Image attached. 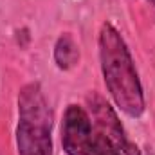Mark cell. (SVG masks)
<instances>
[{
  "label": "cell",
  "mask_w": 155,
  "mask_h": 155,
  "mask_svg": "<svg viewBox=\"0 0 155 155\" xmlns=\"http://www.w3.org/2000/svg\"><path fill=\"white\" fill-rule=\"evenodd\" d=\"M101 71L108 92L116 105L130 117H139L144 112L143 87L137 76L132 54L112 24H103L99 33Z\"/></svg>",
  "instance_id": "6da1fadb"
},
{
  "label": "cell",
  "mask_w": 155,
  "mask_h": 155,
  "mask_svg": "<svg viewBox=\"0 0 155 155\" xmlns=\"http://www.w3.org/2000/svg\"><path fill=\"white\" fill-rule=\"evenodd\" d=\"M52 112L38 83H29L18 96V155H52Z\"/></svg>",
  "instance_id": "7a4b0ae2"
},
{
  "label": "cell",
  "mask_w": 155,
  "mask_h": 155,
  "mask_svg": "<svg viewBox=\"0 0 155 155\" xmlns=\"http://www.w3.org/2000/svg\"><path fill=\"white\" fill-rule=\"evenodd\" d=\"M61 144L67 155H123L78 105H69L65 110L61 123Z\"/></svg>",
  "instance_id": "3957f363"
},
{
  "label": "cell",
  "mask_w": 155,
  "mask_h": 155,
  "mask_svg": "<svg viewBox=\"0 0 155 155\" xmlns=\"http://www.w3.org/2000/svg\"><path fill=\"white\" fill-rule=\"evenodd\" d=\"M87 105L90 110V119L94 126L116 146L123 155H141L139 148L128 139L116 110L96 92H90L87 96Z\"/></svg>",
  "instance_id": "277c9868"
},
{
  "label": "cell",
  "mask_w": 155,
  "mask_h": 155,
  "mask_svg": "<svg viewBox=\"0 0 155 155\" xmlns=\"http://www.w3.org/2000/svg\"><path fill=\"white\" fill-rule=\"evenodd\" d=\"M54 61L60 69L69 71L79 61V47L71 35H61L54 45Z\"/></svg>",
  "instance_id": "5b68a950"
},
{
  "label": "cell",
  "mask_w": 155,
  "mask_h": 155,
  "mask_svg": "<svg viewBox=\"0 0 155 155\" xmlns=\"http://www.w3.org/2000/svg\"><path fill=\"white\" fill-rule=\"evenodd\" d=\"M148 2H152V4H153V5H155V0H148Z\"/></svg>",
  "instance_id": "8992f818"
},
{
  "label": "cell",
  "mask_w": 155,
  "mask_h": 155,
  "mask_svg": "<svg viewBox=\"0 0 155 155\" xmlns=\"http://www.w3.org/2000/svg\"><path fill=\"white\" fill-rule=\"evenodd\" d=\"M146 155H153V153H146Z\"/></svg>",
  "instance_id": "52a82bcc"
}]
</instances>
